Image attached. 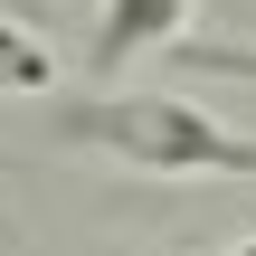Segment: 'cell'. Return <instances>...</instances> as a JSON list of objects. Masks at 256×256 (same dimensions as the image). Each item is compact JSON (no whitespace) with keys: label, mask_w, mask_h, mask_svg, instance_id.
Here are the masks:
<instances>
[{"label":"cell","mask_w":256,"mask_h":256,"mask_svg":"<svg viewBox=\"0 0 256 256\" xmlns=\"http://www.w3.org/2000/svg\"><path fill=\"white\" fill-rule=\"evenodd\" d=\"M200 256H256V238H238V247H200Z\"/></svg>","instance_id":"5"},{"label":"cell","mask_w":256,"mask_h":256,"mask_svg":"<svg viewBox=\"0 0 256 256\" xmlns=\"http://www.w3.org/2000/svg\"><path fill=\"white\" fill-rule=\"evenodd\" d=\"M180 66H200V76H256V38H238V48H180Z\"/></svg>","instance_id":"4"},{"label":"cell","mask_w":256,"mask_h":256,"mask_svg":"<svg viewBox=\"0 0 256 256\" xmlns=\"http://www.w3.org/2000/svg\"><path fill=\"white\" fill-rule=\"evenodd\" d=\"M57 86V48L19 19H0V95H48Z\"/></svg>","instance_id":"3"},{"label":"cell","mask_w":256,"mask_h":256,"mask_svg":"<svg viewBox=\"0 0 256 256\" xmlns=\"http://www.w3.org/2000/svg\"><path fill=\"white\" fill-rule=\"evenodd\" d=\"M57 133L76 152H104L124 171H152V180H256V142L247 133H228L218 114H200L190 95H162V86L76 95L57 114Z\"/></svg>","instance_id":"1"},{"label":"cell","mask_w":256,"mask_h":256,"mask_svg":"<svg viewBox=\"0 0 256 256\" xmlns=\"http://www.w3.org/2000/svg\"><path fill=\"white\" fill-rule=\"evenodd\" d=\"M180 19H190V0H104V19H95V48H86V66H95V76H124L133 57L171 48V38H180Z\"/></svg>","instance_id":"2"}]
</instances>
